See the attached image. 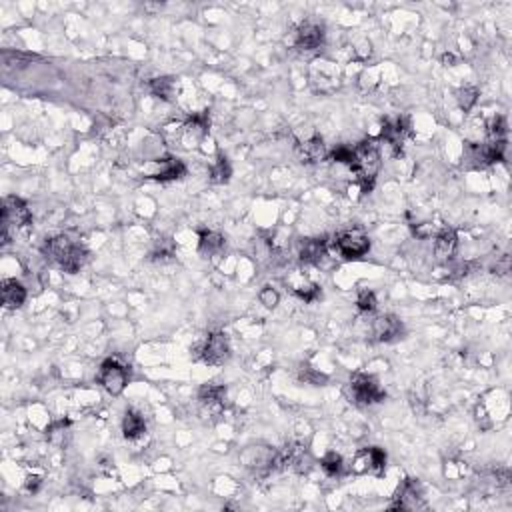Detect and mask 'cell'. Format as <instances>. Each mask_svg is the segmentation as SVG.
I'll return each mask as SVG.
<instances>
[{"mask_svg":"<svg viewBox=\"0 0 512 512\" xmlns=\"http://www.w3.org/2000/svg\"><path fill=\"white\" fill-rule=\"evenodd\" d=\"M42 252L48 261H53L58 268H63L68 275H77L88 261V250L66 235L46 238Z\"/></svg>","mask_w":512,"mask_h":512,"instance_id":"6da1fadb","label":"cell"},{"mask_svg":"<svg viewBox=\"0 0 512 512\" xmlns=\"http://www.w3.org/2000/svg\"><path fill=\"white\" fill-rule=\"evenodd\" d=\"M350 171L355 174L360 192L367 195L372 190L376 174L381 171V150L374 140H362L355 146V157L350 162Z\"/></svg>","mask_w":512,"mask_h":512,"instance_id":"7a4b0ae2","label":"cell"},{"mask_svg":"<svg viewBox=\"0 0 512 512\" xmlns=\"http://www.w3.org/2000/svg\"><path fill=\"white\" fill-rule=\"evenodd\" d=\"M346 396L356 407H372L382 402L386 398V393L382 390L381 382L372 374L356 372L346 384Z\"/></svg>","mask_w":512,"mask_h":512,"instance_id":"3957f363","label":"cell"},{"mask_svg":"<svg viewBox=\"0 0 512 512\" xmlns=\"http://www.w3.org/2000/svg\"><path fill=\"white\" fill-rule=\"evenodd\" d=\"M30 223H32V212L22 198L6 197L2 200V244L8 242L13 230L27 228Z\"/></svg>","mask_w":512,"mask_h":512,"instance_id":"277c9868","label":"cell"},{"mask_svg":"<svg viewBox=\"0 0 512 512\" xmlns=\"http://www.w3.org/2000/svg\"><path fill=\"white\" fill-rule=\"evenodd\" d=\"M230 355V342L224 332H211L204 341L195 346V360H202L209 367H221L228 362Z\"/></svg>","mask_w":512,"mask_h":512,"instance_id":"5b68a950","label":"cell"},{"mask_svg":"<svg viewBox=\"0 0 512 512\" xmlns=\"http://www.w3.org/2000/svg\"><path fill=\"white\" fill-rule=\"evenodd\" d=\"M96 381H98V384L110 396H120V394L124 393V388L129 386L131 372L117 358H106L105 362L100 365V370L96 374Z\"/></svg>","mask_w":512,"mask_h":512,"instance_id":"8992f818","label":"cell"},{"mask_svg":"<svg viewBox=\"0 0 512 512\" xmlns=\"http://www.w3.org/2000/svg\"><path fill=\"white\" fill-rule=\"evenodd\" d=\"M332 247H334V250L341 254L342 258L356 261V258H362L365 254H368L370 240H368V237L362 230H344V232H339L334 237Z\"/></svg>","mask_w":512,"mask_h":512,"instance_id":"52a82bcc","label":"cell"},{"mask_svg":"<svg viewBox=\"0 0 512 512\" xmlns=\"http://www.w3.org/2000/svg\"><path fill=\"white\" fill-rule=\"evenodd\" d=\"M145 174L152 180H158V183L180 180L183 176H186V164L176 157H160L146 164Z\"/></svg>","mask_w":512,"mask_h":512,"instance_id":"ba28073f","label":"cell"},{"mask_svg":"<svg viewBox=\"0 0 512 512\" xmlns=\"http://www.w3.org/2000/svg\"><path fill=\"white\" fill-rule=\"evenodd\" d=\"M388 508L396 511H419L426 508V500L422 494V486L414 478H405L402 485L398 486L394 500L388 504Z\"/></svg>","mask_w":512,"mask_h":512,"instance_id":"9c48e42d","label":"cell"},{"mask_svg":"<svg viewBox=\"0 0 512 512\" xmlns=\"http://www.w3.org/2000/svg\"><path fill=\"white\" fill-rule=\"evenodd\" d=\"M327 40V30L320 22L316 20H306L296 27L294 30V37H292V46L298 48V51H304V53H310V51H316L324 44Z\"/></svg>","mask_w":512,"mask_h":512,"instance_id":"30bf717a","label":"cell"},{"mask_svg":"<svg viewBox=\"0 0 512 512\" xmlns=\"http://www.w3.org/2000/svg\"><path fill=\"white\" fill-rule=\"evenodd\" d=\"M224 400H226V388L223 384H202L198 390V405H200V414L204 419H216L224 410Z\"/></svg>","mask_w":512,"mask_h":512,"instance_id":"8fae6325","label":"cell"},{"mask_svg":"<svg viewBox=\"0 0 512 512\" xmlns=\"http://www.w3.org/2000/svg\"><path fill=\"white\" fill-rule=\"evenodd\" d=\"M386 471V452L379 447H367L356 452L353 460V473L355 474H374L382 476Z\"/></svg>","mask_w":512,"mask_h":512,"instance_id":"7c38bea8","label":"cell"},{"mask_svg":"<svg viewBox=\"0 0 512 512\" xmlns=\"http://www.w3.org/2000/svg\"><path fill=\"white\" fill-rule=\"evenodd\" d=\"M209 129H211V117L209 112H198L192 114L190 119L183 122V131H180V140L186 148H195L198 146L206 136H209Z\"/></svg>","mask_w":512,"mask_h":512,"instance_id":"4fadbf2b","label":"cell"},{"mask_svg":"<svg viewBox=\"0 0 512 512\" xmlns=\"http://www.w3.org/2000/svg\"><path fill=\"white\" fill-rule=\"evenodd\" d=\"M408 134H410V120L407 117H398V119H388L382 122L381 138L394 150V155L402 152V146L407 143Z\"/></svg>","mask_w":512,"mask_h":512,"instance_id":"5bb4252c","label":"cell"},{"mask_svg":"<svg viewBox=\"0 0 512 512\" xmlns=\"http://www.w3.org/2000/svg\"><path fill=\"white\" fill-rule=\"evenodd\" d=\"M372 339L376 342H394L402 339L405 334V324L400 318L394 315H381L372 320Z\"/></svg>","mask_w":512,"mask_h":512,"instance_id":"9a60e30c","label":"cell"},{"mask_svg":"<svg viewBox=\"0 0 512 512\" xmlns=\"http://www.w3.org/2000/svg\"><path fill=\"white\" fill-rule=\"evenodd\" d=\"M296 157L304 164H318V162L329 158V148L320 136H313V138L296 145Z\"/></svg>","mask_w":512,"mask_h":512,"instance_id":"2e32d148","label":"cell"},{"mask_svg":"<svg viewBox=\"0 0 512 512\" xmlns=\"http://www.w3.org/2000/svg\"><path fill=\"white\" fill-rule=\"evenodd\" d=\"M459 249V237H457V230L452 228H440L436 235H434V256L438 261H450Z\"/></svg>","mask_w":512,"mask_h":512,"instance_id":"e0dca14e","label":"cell"},{"mask_svg":"<svg viewBox=\"0 0 512 512\" xmlns=\"http://www.w3.org/2000/svg\"><path fill=\"white\" fill-rule=\"evenodd\" d=\"M0 292H2V304H4L6 310H16L27 302V289L14 278L2 280Z\"/></svg>","mask_w":512,"mask_h":512,"instance_id":"ac0fdd59","label":"cell"},{"mask_svg":"<svg viewBox=\"0 0 512 512\" xmlns=\"http://www.w3.org/2000/svg\"><path fill=\"white\" fill-rule=\"evenodd\" d=\"M146 422L143 414H138L136 410H126L122 416V434L126 440H138L140 436H145Z\"/></svg>","mask_w":512,"mask_h":512,"instance_id":"d6986e66","label":"cell"},{"mask_svg":"<svg viewBox=\"0 0 512 512\" xmlns=\"http://www.w3.org/2000/svg\"><path fill=\"white\" fill-rule=\"evenodd\" d=\"M329 242L324 238H308L302 242L301 249V261L306 264H316L322 261V256L327 254Z\"/></svg>","mask_w":512,"mask_h":512,"instance_id":"ffe728a7","label":"cell"},{"mask_svg":"<svg viewBox=\"0 0 512 512\" xmlns=\"http://www.w3.org/2000/svg\"><path fill=\"white\" fill-rule=\"evenodd\" d=\"M224 249V237L221 232H214V230H200L198 235V252L209 258L218 254Z\"/></svg>","mask_w":512,"mask_h":512,"instance_id":"44dd1931","label":"cell"},{"mask_svg":"<svg viewBox=\"0 0 512 512\" xmlns=\"http://www.w3.org/2000/svg\"><path fill=\"white\" fill-rule=\"evenodd\" d=\"M174 88H176V82L172 77H158V79L148 80V91L152 92L155 96L171 103L172 96H174Z\"/></svg>","mask_w":512,"mask_h":512,"instance_id":"7402d4cb","label":"cell"},{"mask_svg":"<svg viewBox=\"0 0 512 512\" xmlns=\"http://www.w3.org/2000/svg\"><path fill=\"white\" fill-rule=\"evenodd\" d=\"M230 176H232V166H230V160L226 155H218L216 160L212 162L211 166V183L214 184H226L230 180Z\"/></svg>","mask_w":512,"mask_h":512,"instance_id":"603a6c76","label":"cell"},{"mask_svg":"<svg viewBox=\"0 0 512 512\" xmlns=\"http://www.w3.org/2000/svg\"><path fill=\"white\" fill-rule=\"evenodd\" d=\"M292 292L304 302H315L316 298H320V287L306 278L301 282H292Z\"/></svg>","mask_w":512,"mask_h":512,"instance_id":"cb8c5ba5","label":"cell"},{"mask_svg":"<svg viewBox=\"0 0 512 512\" xmlns=\"http://www.w3.org/2000/svg\"><path fill=\"white\" fill-rule=\"evenodd\" d=\"M68 428H70V421H68V419H60V421L51 422V424L46 426V438H48V442H53L56 447H60V445L65 442V436L66 433H68Z\"/></svg>","mask_w":512,"mask_h":512,"instance_id":"d4e9b609","label":"cell"},{"mask_svg":"<svg viewBox=\"0 0 512 512\" xmlns=\"http://www.w3.org/2000/svg\"><path fill=\"white\" fill-rule=\"evenodd\" d=\"M320 468L329 476H341L344 473V460L336 452H329L320 459Z\"/></svg>","mask_w":512,"mask_h":512,"instance_id":"484cf974","label":"cell"},{"mask_svg":"<svg viewBox=\"0 0 512 512\" xmlns=\"http://www.w3.org/2000/svg\"><path fill=\"white\" fill-rule=\"evenodd\" d=\"M478 96H480V92L476 86H462L459 92H457V103L459 106L464 110V112H468V110H473L474 105L478 103Z\"/></svg>","mask_w":512,"mask_h":512,"instance_id":"4316f807","label":"cell"},{"mask_svg":"<svg viewBox=\"0 0 512 512\" xmlns=\"http://www.w3.org/2000/svg\"><path fill=\"white\" fill-rule=\"evenodd\" d=\"M174 252H176V249H174L171 238H158L157 247H155L150 256H152V261H171Z\"/></svg>","mask_w":512,"mask_h":512,"instance_id":"83f0119b","label":"cell"},{"mask_svg":"<svg viewBox=\"0 0 512 512\" xmlns=\"http://www.w3.org/2000/svg\"><path fill=\"white\" fill-rule=\"evenodd\" d=\"M376 294L372 292V290H360L358 292V296H356V308L360 310V313H374L376 310Z\"/></svg>","mask_w":512,"mask_h":512,"instance_id":"f1b7e54d","label":"cell"},{"mask_svg":"<svg viewBox=\"0 0 512 512\" xmlns=\"http://www.w3.org/2000/svg\"><path fill=\"white\" fill-rule=\"evenodd\" d=\"M506 120L504 117H494L488 124V140H506Z\"/></svg>","mask_w":512,"mask_h":512,"instance_id":"f546056e","label":"cell"},{"mask_svg":"<svg viewBox=\"0 0 512 512\" xmlns=\"http://www.w3.org/2000/svg\"><path fill=\"white\" fill-rule=\"evenodd\" d=\"M353 157H355V148H353V146L341 145L336 146L334 150H329L330 160L341 162V164H348V166H350V162H353Z\"/></svg>","mask_w":512,"mask_h":512,"instance_id":"4dcf8cb0","label":"cell"},{"mask_svg":"<svg viewBox=\"0 0 512 512\" xmlns=\"http://www.w3.org/2000/svg\"><path fill=\"white\" fill-rule=\"evenodd\" d=\"M301 381L308 382V384H315V386H320V384H324V382L329 381V379H327V374L318 372L316 368L308 367V365H302V367H301Z\"/></svg>","mask_w":512,"mask_h":512,"instance_id":"1f68e13d","label":"cell"},{"mask_svg":"<svg viewBox=\"0 0 512 512\" xmlns=\"http://www.w3.org/2000/svg\"><path fill=\"white\" fill-rule=\"evenodd\" d=\"M258 301H261L264 308H270L273 310V308L278 306V302H280V294L273 287H263V290L258 292Z\"/></svg>","mask_w":512,"mask_h":512,"instance_id":"d6a6232c","label":"cell"},{"mask_svg":"<svg viewBox=\"0 0 512 512\" xmlns=\"http://www.w3.org/2000/svg\"><path fill=\"white\" fill-rule=\"evenodd\" d=\"M40 486H42V478L39 474H28L27 480H25V490L30 492V494H34V492H39Z\"/></svg>","mask_w":512,"mask_h":512,"instance_id":"836d02e7","label":"cell"},{"mask_svg":"<svg viewBox=\"0 0 512 512\" xmlns=\"http://www.w3.org/2000/svg\"><path fill=\"white\" fill-rule=\"evenodd\" d=\"M414 235L419 238H428V237H433V235H436L434 232V226L431 223H424V224H416L414 226Z\"/></svg>","mask_w":512,"mask_h":512,"instance_id":"e575fe53","label":"cell"},{"mask_svg":"<svg viewBox=\"0 0 512 512\" xmlns=\"http://www.w3.org/2000/svg\"><path fill=\"white\" fill-rule=\"evenodd\" d=\"M442 63H445L447 66H452V63H454V56H452V54H445V56H442Z\"/></svg>","mask_w":512,"mask_h":512,"instance_id":"d590c367","label":"cell"}]
</instances>
